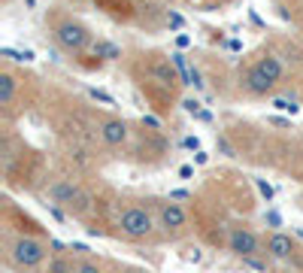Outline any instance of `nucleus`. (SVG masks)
<instances>
[{"instance_id": "nucleus-1", "label": "nucleus", "mask_w": 303, "mask_h": 273, "mask_svg": "<svg viewBox=\"0 0 303 273\" xmlns=\"http://www.w3.org/2000/svg\"><path fill=\"white\" fill-rule=\"evenodd\" d=\"M131 76L137 82V88L143 91L146 103L158 112V115H170L173 106L179 103V91H182V73L173 61V55H164L158 49L149 52H137V58L131 61Z\"/></svg>"}, {"instance_id": "nucleus-2", "label": "nucleus", "mask_w": 303, "mask_h": 273, "mask_svg": "<svg viewBox=\"0 0 303 273\" xmlns=\"http://www.w3.org/2000/svg\"><path fill=\"white\" fill-rule=\"evenodd\" d=\"M112 234L124 243L134 246H155L164 243L161 231H158V219L152 210V198L140 201V198H121L112 204Z\"/></svg>"}, {"instance_id": "nucleus-3", "label": "nucleus", "mask_w": 303, "mask_h": 273, "mask_svg": "<svg viewBox=\"0 0 303 273\" xmlns=\"http://www.w3.org/2000/svg\"><path fill=\"white\" fill-rule=\"evenodd\" d=\"M3 249V267L12 273H42L49 255H52V237H33V234H0Z\"/></svg>"}, {"instance_id": "nucleus-4", "label": "nucleus", "mask_w": 303, "mask_h": 273, "mask_svg": "<svg viewBox=\"0 0 303 273\" xmlns=\"http://www.w3.org/2000/svg\"><path fill=\"white\" fill-rule=\"evenodd\" d=\"M46 27H49V33H52V43H55L61 52H67L70 58L91 52V46H94V40H97L94 30H91V24L82 21L79 15L67 12L64 6H52V9L46 12Z\"/></svg>"}, {"instance_id": "nucleus-5", "label": "nucleus", "mask_w": 303, "mask_h": 273, "mask_svg": "<svg viewBox=\"0 0 303 273\" xmlns=\"http://www.w3.org/2000/svg\"><path fill=\"white\" fill-rule=\"evenodd\" d=\"M285 64L276 52H258L240 70V88L246 97H273L282 85Z\"/></svg>"}, {"instance_id": "nucleus-6", "label": "nucleus", "mask_w": 303, "mask_h": 273, "mask_svg": "<svg viewBox=\"0 0 303 273\" xmlns=\"http://www.w3.org/2000/svg\"><path fill=\"white\" fill-rule=\"evenodd\" d=\"M152 210L158 219V231L164 243H179L191 234V216L176 198H152Z\"/></svg>"}, {"instance_id": "nucleus-7", "label": "nucleus", "mask_w": 303, "mask_h": 273, "mask_svg": "<svg viewBox=\"0 0 303 273\" xmlns=\"http://www.w3.org/2000/svg\"><path fill=\"white\" fill-rule=\"evenodd\" d=\"M225 246H228L237 258H243V261L267 255V249H264V237H261L258 231H252L249 225H234V228H228V240H225Z\"/></svg>"}, {"instance_id": "nucleus-8", "label": "nucleus", "mask_w": 303, "mask_h": 273, "mask_svg": "<svg viewBox=\"0 0 303 273\" xmlns=\"http://www.w3.org/2000/svg\"><path fill=\"white\" fill-rule=\"evenodd\" d=\"M97 137L106 149H121L131 143L134 131H131V122L121 119V115H112V112H97Z\"/></svg>"}, {"instance_id": "nucleus-9", "label": "nucleus", "mask_w": 303, "mask_h": 273, "mask_svg": "<svg viewBox=\"0 0 303 273\" xmlns=\"http://www.w3.org/2000/svg\"><path fill=\"white\" fill-rule=\"evenodd\" d=\"M3 231L33 234V237H52L42 222H36L30 213H24V210H21L15 201H9V198H3Z\"/></svg>"}, {"instance_id": "nucleus-10", "label": "nucleus", "mask_w": 303, "mask_h": 273, "mask_svg": "<svg viewBox=\"0 0 303 273\" xmlns=\"http://www.w3.org/2000/svg\"><path fill=\"white\" fill-rule=\"evenodd\" d=\"M264 249H267V258H273V261H279V264H294L297 255L303 252L300 246H297V240H294L291 234L279 231V228L264 237Z\"/></svg>"}, {"instance_id": "nucleus-11", "label": "nucleus", "mask_w": 303, "mask_h": 273, "mask_svg": "<svg viewBox=\"0 0 303 273\" xmlns=\"http://www.w3.org/2000/svg\"><path fill=\"white\" fill-rule=\"evenodd\" d=\"M21 82H27V79H21L12 67H3V70H0V106H3L6 115L15 112V94H18Z\"/></svg>"}, {"instance_id": "nucleus-12", "label": "nucleus", "mask_w": 303, "mask_h": 273, "mask_svg": "<svg viewBox=\"0 0 303 273\" xmlns=\"http://www.w3.org/2000/svg\"><path fill=\"white\" fill-rule=\"evenodd\" d=\"M94 6H97L103 15H109V18H115V21H121V24L137 21V12H140L134 0H94Z\"/></svg>"}, {"instance_id": "nucleus-13", "label": "nucleus", "mask_w": 303, "mask_h": 273, "mask_svg": "<svg viewBox=\"0 0 303 273\" xmlns=\"http://www.w3.org/2000/svg\"><path fill=\"white\" fill-rule=\"evenodd\" d=\"M42 273H76V252L67 249V252H52Z\"/></svg>"}, {"instance_id": "nucleus-14", "label": "nucleus", "mask_w": 303, "mask_h": 273, "mask_svg": "<svg viewBox=\"0 0 303 273\" xmlns=\"http://www.w3.org/2000/svg\"><path fill=\"white\" fill-rule=\"evenodd\" d=\"M76 273H118V267L94 258L91 252H85V255H76Z\"/></svg>"}, {"instance_id": "nucleus-15", "label": "nucleus", "mask_w": 303, "mask_h": 273, "mask_svg": "<svg viewBox=\"0 0 303 273\" xmlns=\"http://www.w3.org/2000/svg\"><path fill=\"white\" fill-rule=\"evenodd\" d=\"M91 52H94V55H100L103 61H118V58H121V49H118L112 40H103V36H97V40H94Z\"/></svg>"}, {"instance_id": "nucleus-16", "label": "nucleus", "mask_w": 303, "mask_h": 273, "mask_svg": "<svg viewBox=\"0 0 303 273\" xmlns=\"http://www.w3.org/2000/svg\"><path fill=\"white\" fill-rule=\"evenodd\" d=\"M115 267H118V273H152L143 264H115Z\"/></svg>"}, {"instance_id": "nucleus-17", "label": "nucleus", "mask_w": 303, "mask_h": 273, "mask_svg": "<svg viewBox=\"0 0 303 273\" xmlns=\"http://www.w3.org/2000/svg\"><path fill=\"white\" fill-rule=\"evenodd\" d=\"M91 97H94V100H100V103H106V106H115V100H112L106 91H91Z\"/></svg>"}, {"instance_id": "nucleus-18", "label": "nucleus", "mask_w": 303, "mask_h": 273, "mask_svg": "<svg viewBox=\"0 0 303 273\" xmlns=\"http://www.w3.org/2000/svg\"><path fill=\"white\" fill-rule=\"evenodd\" d=\"M179 176H182V179H191V176H194V170L185 164V167H179Z\"/></svg>"}, {"instance_id": "nucleus-19", "label": "nucleus", "mask_w": 303, "mask_h": 273, "mask_svg": "<svg viewBox=\"0 0 303 273\" xmlns=\"http://www.w3.org/2000/svg\"><path fill=\"white\" fill-rule=\"evenodd\" d=\"M185 146H188V149H200V143H197V137H185Z\"/></svg>"}]
</instances>
